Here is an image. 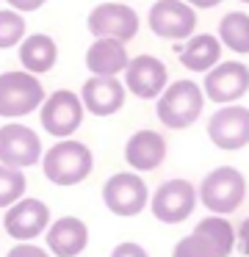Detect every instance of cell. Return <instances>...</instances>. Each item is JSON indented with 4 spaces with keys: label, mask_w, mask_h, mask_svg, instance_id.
I'll return each mask as SVG.
<instances>
[{
    "label": "cell",
    "mask_w": 249,
    "mask_h": 257,
    "mask_svg": "<svg viewBox=\"0 0 249 257\" xmlns=\"http://www.w3.org/2000/svg\"><path fill=\"white\" fill-rule=\"evenodd\" d=\"M194 235L213 251V257H227L235 249V227L224 216H205L197 221Z\"/></svg>",
    "instance_id": "44dd1931"
},
{
    "label": "cell",
    "mask_w": 249,
    "mask_h": 257,
    "mask_svg": "<svg viewBox=\"0 0 249 257\" xmlns=\"http://www.w3.org/2000/svg\"><path fill=\"white\" fill-rule=\"evenodd\" d=\"M183 3H188L191 9H213V6H219L221 0H183Z\"/></svg>",
    "instance_id": "f546056e"
},
{
    "label": "cell",
    "mask_w": 249,
    "mask_h": 257,
    "mask_svg": "<svg viewBox=\"0 0 249 257\" xmlns=\"http://www.w3.org/2000/svg\"><path fill=\"white\" fill-rule=\"evenodd\" d=\"M83 102L77 91L58 89L53 94L44 97L42 108H39V122H42L44 133L55 136V139H72L77 127L83 124Z\"/></svg>",
    "instance_id": "8992f818"
},
{
    "label": "cell",
    "mask_w": 249,
    "mask_h": 257,
    "mask_svg": "<svg viewBox=\"0 0 249 257\" xmlns=\"http://www.w3.org/2000/svg\"><path fill=\"white\" fill-rule=\"evenodd\" d=\"M249 91V67L243 61H219L205 72L202 94L221 105H232Z\"/></svg>",
    "instance_id": "7c38bea8"
},
{
    "label": "cell",
    "mask_w": 249,
    "mask_h": 257,
    "mask_svg": "<svg viewBox=\"0 0 249 257\" xmlns=\"http://www.w3.org/2000/svg\"><path fill=\"white\" fill-rule=\"evenodd\" d=\"M197 199L208 207L213 216H227L235 213L246 199V177L235 166H219L197 188Z\"/></svg>",
    "instance_id": "3957f363"
},
{
    "label": "cell",
    "mask_w": 249,
    "mask_h": 257,
    "mask_svg": "<svg viewBox=\"0 0 249 257\" xmlns=\"http://www.w3.org/2000/svg\"><path fill=\"white\" fill-rule=\"evenodd\" d=\"M6 257H50V251L36 243H14L6 251Z\"/></svg>",
    "instance_id": "4316f807"
},
{
    "label": "cell",
    "mask_w": 249,
    "mask_h": 257,
    "mask_svg": "<svg viewBox=\"0 0 249 257\" xmlns=\"http://www.w3.org/2000/svg\"><path fill=\"white\" fill-rule=\"evenodd\" d=\"M197 188L188 180H163L149 196V210L163 224H183L197 207Z\"/></svg>",
    "instance_id": "ba28073f"
},
{
    "label": "cell",
    "mask_w": 249,
    "mask_h": 257,
    "mask_svg": "<svg viewBox=\"0 0 249 257\" xmlns=\"http://www.w3.org/2000/svg\"><path fill=\"white\" fill-rule=\"evenodd\" d=\"M163 161H166V139L158 130H149V127L136 130L125 141V163L136 174L155 172Z\"/></svg>",
    "instance_id": "e0dca14e"
},
{
    "label": "cell",
    "mask_w": 249,
    "mask_h": 257,
    "mask_svg": "<svg viewBox=\"0 0 249 257\" xmlns=\"http://www.w3.org/2000/svg\"><path fill=\"white\" fill-rule=\"evenodd\" d=\"M28 36L25 17L11 9H0V50H11L20 47V42Z\"/></svg>",
    "instance_id": "cb8c5ba5"
},
{
    "label": "cell",
    "mask_w": 249,
    "mask_h": 257,
    "mask_svg": "<svg viewBox=\"0 0 249 257\" xmlns=\"http://www.w3.org/2000/svg\"><path fill=\"white\" fill-rule=\"evenodd\" d=\"M86 28L94 39H116L130 45L138 34V12L127 3H97L86 17Z\"/></svg>",
    "instance_id": "5b68a950"
},
{
    "label": "cell",
    "mask_w": 249,
    "mask_h": 257,
    "mask_svg": "<svg viewBox=\"0 0 249 257\" xmlns=\"http://www.w3.org/2000/svg\"><path fill=\"white\" fill-rule=\"evenodd\" d=\"M205 108V94L202 86H197L194 80H172L163 91H160L158 102H155V113L158 122L166 124L172 130L191 127Z\"/></svg>",
    "instance_id": "7a4b0ae2"
},
{
    "label": "cell",
    "mask_w": 249,
    "mask_h": 257,
    "mask_svg": "<svg viewBox=\"0 0 249 257\" xmlns=\"http://www.w3.org/2000/svg\"><path fill=\"white\" fill-rule=\"evenodd\" d=\"M94 155L89 144L77 139H61L42 152V174L58 188L77 185L92 174Z\"/></svg>",
    "instance_id": "6da1fadb"
},
{
    "label": "cell",
    "mask_w": 249,
    "mask_h": 257,
    "mask_svg": "<svg viewBox=\"0 0 249 257\" xmlns=\"http://www.w3.org/2000/svg\"><path fill=\"white\" fill-rule=\"evenodd\" d=\"M44 243L50 257H77L89 246V227L77 216H61L44 229Z\"/></svg>",
    "instance_id": "2e32d148"
},
{
    "label": "cell",
    "mask_w": 249,
    "mask_h": 257,
    "mask_svg": "<svg viewBox=\"0 0 249 257\" xmlns=\"http://www.w3.org/2000/svg\"><path fill=\"white\" fill-rule=\"evenodd\" d=\"M58 61V45L47 34H28L20 42V64L31 75H47Z\"/></svg>",
    "instance_id": "d6986e66"
},
{
    "label": "cell",
    "mask_w": 249,
    "mask_h": 257,
    "mask_svg": "<svg viewBox=\"0 0 249 257\" xmlns=\"http://www.w3.org/2000/svg\"><path fill=\"white\" fill-rule=\"evenodd\" d=\"M25 188H28V180H25L22 169L0 166V210H6L14 202H20L25 196Z\"/></svg>",
    "instance_id": "603a6c76"
},
{
    "label": "cell",
    "mask_w": 249,
    "mask_h": 257,
    "mask_svg": "<svg viewBox=\"0 0 249 257\" xmlns=\"http://www.w3.org/2000/svg\"><path fill=\"white\" fill-rule=\"evenodd\" d=\"M108 257H149V254L141 243H136V240H122V243H116L114 249H111Z\"/></svg>",
    "instance_id": "484cf974"
},
{
    "label": "cell",
    "mask_w": 249,
    "mask_h": 257,
    "mask_svg": "<svg viewBox=\"0 0 249 257\" xmlns=\"http://www.w3.org/2000/svg\"><path fill=\"white\" fill-rule=\"evenodd\" d=\"M6 3H9V9L17 14H31V12H39L47 0H6Z\"/></svg>",
    "instance_id": "83f0119b"
},
{
    "label": "cell",
    "mask_w": 249,
    "mask_h": 257,
    "mask_svg": "<svg viewBox=\"0 0 249 257\" xmlns=\"http://www.w3.org/2000/svg\"><path fill=\"white\" fill-rule=\"evenodd\" d=\"M108 3H130V0H108Z\"/></svg>",
    "instance_id": "4dcf8cb0"
},
{
    "label": "cell",
    "mask_w": 249,
    "mask_h": 257,
    "mask_svg": "<svg viewBox=\"0 0 249 257\" xmlns=\"http://www.w3.org/2000/svg\"><path fill=\"white\" fill-rule=\"evenodd\" d=\"M172 257H213V251H210L208 246H205L202 240L191 232V235H186V238H180L175 243Z\"/></svg>",
    "instance_id": "d4e9b609"
},
{
    "label": "cell",
    "mask_w": 249,
    "mask_h": 257,
    "mask_svg": "<svg viewBox=\"0 0 249 257\" xmlns=\"http://www.w3.org/2000/svg\"><path fill=\"white\" fill-rule=\"evenodd\" d=\"M235 240H238V249L249 257V216L238 224V232H235Z\"/></svg>",
    "instance_id": "f1b7e54d"
},
{
    "label": "cell",
    "mask_w": 249,
    "mask_h": 257,
    "mask_svg": "<svg viewBox=\"0 0 249 257\" xmlns=\"http://www.w3.org/2000/svg\"><path fill=\"white\" fill-rule=\"evenodd\" d=\"M216 39L224 47H230L232 53L246 56L249 53V14H243V12L224 14L219 23V36Z\"/></svg>",
    "instance_id": "7402d4cb"
},
{
    "label": "cell",
    "mask_w": 249,
    "mask_h": 257,
    "mask_svg": "<svg viewBox=\"0 0 249 257\" xmlns=\"http://www.w3.org/2000/svg\"><path fill=\"white\" fill-rule=\"evenodd\" d=\"M208 139L219 150H241L249 144V108L243 105H221L208 119Z\"/></svg>",
    "instance_id": "5bb4252c"
},
{
    "label": "cell",
    "mask_w": 249,
    "mask_h": 257,
    "mask_svg": "<svg viewBox=\"0 0 249 257\" xmlns=\"http://www.w3.org/2000/svg\"><path fill=\"white\" fill-rule=\"evenodd\" d=\"M50 221H53L50 207L42 199H33V196H22L20 202L6 207L3 213V229L17 243H33V238L44 235Z\"/></svg>",
    "instance_id": "8fae6325"
},
{
    "label": "cell",
    "mask_w": 249,
    "mask_h": 257,
    "mask_svg": "<svg viewBox=\"0 0 249 257\" xmlns=\"http://www.w3.org/2000/svg\"><path fill=\"white\" fill-rule=\"evenodd\" d=\"M241 3H249V0H241Z\"/></svg>",
    "instance_id": "1f68e13d"
},
{
    "label": "cell",
    "mask_w": 249,
    "mask_h": 257,
    "mask_svg": "<svg viewBox=\"0 0 249 257\" xmlns=\"http://www.w3.org/2000/svg\"><path fill=\"white\" fill-rule=\"evenodd\" d=\"M77 97L83 102V111H89L92 116H114L125 105L127 91L119 78H94L92 75L89 80H83Z\"/></svg>",
    "instance_id": "9a60e30c"
},
{
    "label": "cell",
    "mask_w": 249,
    "mask_h": 257,
    "mask_svg": "<svg viewBox=\"0 0 249 257\" xmlns=\"http://www.w3.org/2000/svg\"><path fill=\"white\" fill-rule=\"evenodd\" d=\"M44 86L25 69L0 72V119H22L39 111L44 102Z\"/></svg>",
    "instance_id": "277c9868"
},
{
    "label": "cell",
    "mask_w": 249,
    "mask_h": 257,
    "mask_svg": "<svg viewBox=\"0 0 249 257\" xmlns=\"http://www.w3.org/2000/svg\"><path fill=\"white\" fill-rule=\"evenodd\" d=\"M125 91H130L138 100H158L160 91L169 86V72H166V64L155 56H141L130 58L125 67V80H122Z\"/></svg>",
    "instance_id": "4fadbf2b"
},
{
    "label": "cell",
    "mask_w": 249,
    "mask_h": 257,
    "mask_svg": "<svg viewBox=\"0 0 249 257\" xmlns=\"http://www.w3.org/2000/svg\"><path fill=\"white\" fill-rule=\"evenodd\" d=\"M147 25L158 39L169 42H186L194 36L197 28V14L183 0H155L149 6Z\"/></svg>",
    "instance_id": "30bf717a"
},
{
    "label": "cell",
    "mask_w": 249,
    "mask_h": 257,
    "mask_svg": "<svg viewBox=\"0 0 249 257\" xmlns=\"http://www.w3.org/2000/svg\"><path fill=\"white\" fill-rule=\"evenodd\" d=\"M180 64L191 72H208L221 61V42L213 34H197L191 39H186L180 47Z\"/></svg>",
    "instance_id": "ffe728a7"
},
{
    "label": "cell",
    "mask_w": 249,
    "mask_h": 257,
    "mask_svg": "<svg viewBox=\"0 0 249 257\" xmlns=\"http://www.w3.org/2000/svg\"><path fill=\"white\" fill-rule=\"evenodd\" d=\"M127 61V45L116 39H94L86 50V69L94 78H119Z\"/></svg>",
    "instance_id": "ac0fdd59"
},
{
    "label": "cell",
    "mask_w": 249,
    "mask_h": 257,
    "mask_svg": "<svg viewBox=\"0 0 249 257\" xmlns=\"http://www.w3.org/2000/svg\"><path fill=\"white\" fill-rule=\"evenodd\" d=\"M103 205L114 216L133 218L149 205V191L141 174L136 172H116L103 183Z\"/></svg>",
    "instance_id": "52a82bcc"
},
{
    "label": "cell",
    "mask_w": 249,
    "mask_h": 257,
    "mask_svg": "<svg viewBox=\"0 0 249 257\" xmlns=\"http://www.w3.org/2000/svg\"><path fill=\"white\" fill-rule=\"evenodd\" d=\"M44 144L39 133L28 124H0V166L9 169H31L42 161Z\"/></svg>",
    "instance_id": "9c48e42d"
}]
</instances>
